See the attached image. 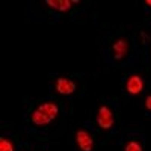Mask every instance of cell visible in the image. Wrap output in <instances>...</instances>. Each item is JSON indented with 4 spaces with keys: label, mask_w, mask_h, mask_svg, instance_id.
I'll list each match as a JSON object with an SVG mask.
<instances>
[{
    "label": "cell",
    "mask_w": 151,
    "mask_h": 151,
    "mask_svg": "<svg viewBox=\"0 0 151 151\" xmlns=\"http://www.w3.org/2000/svg\"><path fill=\"white\" fill-rule=\"evenodd\" d=\"M77 140L80 147L85 151H89L91 148L92 141L85 132L79 131L77 135Z\"/></svg>",
    "instance_id": "obj_3"
},
{
    "label": "cell",
    "mask_w": 151,
    "mask_h": 151,
    "mask_svg": "<svg viewBox=\"0 0 151 151\" xmlns=\"http://www.w3.org/2000/svg\"><path fill=\"white\" fill-rule=\"evenodd\" d=\"M57 88L60 93L68 94L73 91L75 86L71 81L65 79L60 78L58 81Z\"/></svg>",
    "instance_id": "obj_4"
},
{
    "label": "cell",
    "mask_w": 151,
    "mask_h": 151,
    "mask_svg": "<svg viewBox=\"0 0 151 151\" xmlns=\"http://www.w3.org/2000/svg\"><path fill=\"white\" fill-rule=\"evenodd\" d=\"M58 111L56 106L51 103H46L40 106L33 114L32 120L37 125L49 123L55 116Z\"/></svg>",
    "instance_id": "obj_1"
},
{
    "label": "cell",
    "mask_w": 151,
    "mask_h": 151,
    "mask_svg": "<svg viewBox=\"0 0 151 151\" xmlns=\"http://www.w3.org/2000/svg\"><path fill=\"white\" fill-rule=\"evenodd\" d=\"M98 122L99 125L104 128H108L113 123L112 115L111 112L105 107L101 108L98 116Z\"/></svg>",
    "instance_id": "obj_2"
},
{
    "label": "cell",
    "mask_w": 151,
    "mask_h": 151,
    "mask_svg": "<svg viewBox=\"0 0 151 151\" xmlns=\"http://www.w3.org/2000/svg\"><path fill=\"white\" fill-rule=\"evenodd\" d=\"M146 103L147 108L151 109V96H149L147 98Z\"/></svg>",
    "instance_id": "obj_9"
},
{
    "label": "cell",
    "mask_w": 151,
    "mask_h": 151,
    "mask_svg": "<svg viewBox=\"0 0 151 151\" xmlns=\"http://www.w3.org/2000/svg\"><path fill=\"white\" fill-rule=\"evenodd\" d=\"M0 151H13L11 144L1 137L0 140Z\"/></svg>",
    "instance_id": "obj_7"
},
{
    "label": "cell",
    "mask_w": 151,
    "mask_h": 151,
    "mask_svg": "<svg viewBox=\"0 0 151 151\" xmlns=\"http://www.w3.org/2000/svg\"><path fill=\"white\" fill-rule=\"evenodd\" d=\"M125 151H142L139 145L135 142H131L127 146Z\"/></svg>",
    "instance_id": "obj_8"
},
{
    "label": "cell",
    "mask_w": 151,
    "mask_h": 151,
    "mask_svg": "<svg viewBox=\"0 0 151 151\" xmlns=\"http://www.w3.org/2000/svg\"><path fill=\"white\" fill-rule=\"evenodd\" d=\"M47 2L52 7L61 11L68 9L70 6V3L68 1L49 0Z\"/></svg>",
    "instance_id": "obj_6"
},
{
    "label": "cell",
    "mask_w": 151,
    "mask_h": 151,
    "mask_svg": "<svg viewBox=\"0 0 151 151\" xmlns=\"http://www.w3.org/2000/svg\"><path fill=\"white\" fill-rule=\"evenodd\" d=\"M142 83L141 79L137 76L132 77L127 85L128 91L131 93L135 94L139 92L142 89Z\"/></svg>",
    "instance_id": "obj_5"
}]
</instances>
